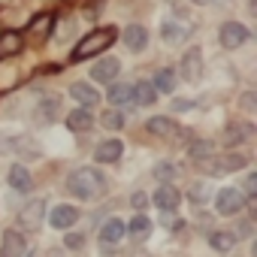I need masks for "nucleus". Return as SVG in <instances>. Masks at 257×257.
<instances>
[{
  "mask_svg": "<svg viewBox=\"0 0 257 257\" xmlns=\"http://www.w3.org/2000/svg\"><path fill=\"white\" fill-rule=\"evenodd\" d=\"M67 191L79 200H94L106 191V179L94 167H79L67 176Z\"/></svg>",
  "mask_w": 257,
  "mask_h": 257,
  "instance_id": "obj_1",
  "label": "nucleus"
},
{
  "mask_svg": "<svg viewBox=\"0 0 257 257\" xmlns=\"http://www.w3.org/2000/svg\"><path fill=\"white\" fill-rule=\"evenodd\" d=\"M115 28H97V31H91L76 49H73V58L76 61H85V58H94V55H100L103 49H109L112 43H115Z\"/></svg>",
  "mask_w": 257,
  "mask_h": 257,
  "instance_id": "obj_2",
  "label": "nucleus"
},
{
  "mask_svg": "<svg viewBox=\"0 0 257 257\" xmlns=\"http://www.w3.org/2000/svg\"><path fill=\"white\" fill-rule=\"evenodd\" d=\"M43 215H46V203L43 200H31L19 209V227L25 233H37L40 224H43Z\"/></svg>",
  "mask_w": 257,
  "mask_h": 257,
  "instance_id": "obj_3",
  "label": "nucleus"
},
{
  "mask_svg": "<svg viewBox=\"0 0 257 257\" xmlns=\"http://www.w3.org/2000/svg\"><path fill=\"white\" fill-rule=\"evenodd\" d=\"M248 37L251 34H248V28L242 22H224L221 31H218V40H221L224 49H242L248 43Z\"/></svg>",
  "mask_w": 257,
  "mask_h": 257,
  "instance_id": "obj_4",
  "label": "nucleus"
},
{
  "mask_svg": "<svg viewBox=\"0 0 257 257\" xmlns=\"http://www.w3.org/2000/svg\"><path fill=\"white\" fill-rule=\"evenodd\" d=\"M182 76L185 82H200L203 79V49L200 46H191L182 58Z\"/></svg>",
  "mask_w": 257,
  "mask_h": 257,
  "instance_id": "obj_5",
  "label": "nucleus"
},
{
  "mask_svg": "<svg viewBox=\"0 0 257 257\" xmlns=\"http://www.w3.org/2000/svg\"><path fill=\"white\" fill-rule=\"evenodd\" d=\"M215 206H218V215H239L245 209V197L236 188H224V191H218Z\"/></svg>",
  "mask_w": 257,
  "mask_h": 257,
  "instance_id": "obj_6",
  "label": "nucleus"
},
{
  "mask_svg": "<svg viewBox=\"0 0 257 257\" xmlns=\"http://www.w3.org/2000/svg\"><path fill=\"white\" fill-rule=\"evenodd\" d=\"M121 43L131 49L134 55L146 52V49H149V31H146V25H127V28L121 31Z\"/></svg>",
  "mask_w": 257,
  "mask_h": 257,
  "instance_id": "obj_7",
  "label": "nucleus"
},
{
  "mask_svg": "<svg viewBox=\"0 0 257 257\" xmlns=\"http://www.w3.org/2000/svg\"><path fill=\"white\" fill-rule=\"evenodd\" d=\"M188 34H191V25H185V22H179V19H164V22H161V40H164L167 46L185 43Z\"/></svg>",
  "mask_w": 257,
  "mask_h": 257,
  "instance_id": "obj_8",
  "label": "nucleus"
},
{
  "mask_svg": "<svg viewBox=\"0 0 257 257\" xmlns=\"http://www.w3.org/2000/svg\"><path fill=\"white\" fill-rule=\"evenodd\" d=\"M121 73V61L118 58H100L94 67H91V79L94 82H103V85H112Z\"/></svg>",
  "mask_w": 257,
  "mask_h": 257,
  "instance_id": "obj_9",
  "label": "nucleus"
},
{
  "mask_svg": "<svg viewBox=\"0 0 257 257\" xmlns=\"http://www.w3.org/2000/svg\"><path fill=\"white\" fill-rule=\"evenodd\" d=\"M25 251H28L25 236L16 233V230H7L4 242H0V257H25Z\"/></svg>",
  "mask_w": 257,
  "mask_h": 257,
  "instance_id": "obj_10",
  "label": "nucleus"
},
{
  "mask_svg": "<svg viewBox=\"0 0 257 257\" xmlns=\"http://www.w3.org/2000/svg\"><path fill=\"white\" fill-rule=\"evenodd\" d=\"M52 227L55 230H64V227H73L76 221H79V209L76 206H70V203H61V206H55L52 209Z\"/></svg>",
  "mask_w": 257,
  "mask_h": 257,
  "instance_id": "obj_11",
  "label": "nucleus"
},
{
  "mask_svg": "<svg viewBox=\"0 0 257 257\" xmlns=\"http://www.w3.org/2000/svg\"><path fill=\"white\" fill-rule=\"evenodd\" d=\"M146 131H149L152 137H164V140H170V137L179 134V124H176L173 118H167V115H155V118H149Z\"/></svg>",
  "mask_w": 257,
  "mask_h": 257,
  "instance_id": "obj_12",
  "label": "nucleus"
},
{
  "mask_svg": "<svg viewBox=\"0 0 257 257\" xmlns=\"http://www.w3.org/2000/svg\"><path fill=\"white\" fill-rule=\"evenodd\" d=\"M158 100V91H155V85L149 82V79H140L137 85H131V103H137V106H152Z\"/></svg>",
  "mask_w": 257,
  "mask_h": 257,
  "instance_id": "obj_13",
  "label": "nucleus"
},
{
  "mask_svg": "<svg viewBox=\"0 0 257 257\" xmlns=\"http://www.w3.org/2000/svg\"><path fill=\"white\" fill-rule=\"evenodd\" d=\"M121 152H124V146H121L118 140H103V143L94 149V161H100V164H115V161H121Z\"/></svg>",
  "mask_w": 257,
  "mask_h": 257,
  "instance_id": "obj_14",
  "label": "nucleus"
},
{
  "mask_svg": "<svg viewBox=\"0 0 257 257\" xmlns=\"http://www.w3.org/2000/svg\"><path fill=\"white\" fill-rule=\"evenodd\" d=\"M67 127H70L73 134H85V131H91V127H94V115L85 106H79V109H73L67 115Z\"/></svg>",
  "mask_w": 257,
  "mask_h": 257,
  "instance_id": "obj_15",
  "label": "nucleus"
},
{
  "mask_svg": "<svg viewBox=\"0 0 257 257\" xmlns=\"http://www.w3.org/2000/svg\"><path fill=\"white\" fill-rule=\"evenodd\" d=\"M179 200H182V194H179L173 185H161V188L155 191V206H158L161 212H173V209L179 206Z\"/></svg>",
  "mask_w": 257,
  "mask_h": 257,
  "instance_id": "obj_16",
  "label": "nucleus"
},
{
  "mask_svg": "<svg viewBox=\"0 0 257 257\" xmlns=\"http://www.w3.org/2000/svg\"><path fill=\"white\" fill-rule=\"evenodd\" d=\"M70 94L85 106V109H91V106H97L100 103V94H97V88H91L88 82H73L70 85Z\"/></svg>",
  "mask_w": 257,
  "mask_h": 257,
  "instance_id": "obj_17",
  "label": "nucleus"
},
{
  "mask_svg": "<svg viewBox=\"0 0 257 257\" xmlns=\"http://www.w3.org/2000/svg\"><path fill=\"white\" fill-rule=\"evenodd\" d=\"M10 188L19 191V194H28V191L34 188V179H31V173H28L22 164H13V167H10Z\"/></svg>",
  "mask_w": 257,
  "mask_h": 257,
  "instance_id": "obj_18",
  "label": "nucleus"
},
{
  "mask_svg": "<svg viewBox=\"0 0 257 257\" xmlns=\"http://www.w3.org/2000/svg\"><path fill=\"white\" fill-rule=\"evenodd\" d=\"M251 137H254V127H251L248 121H236V124H230V127H227L224 143H227V146H239V143H248Z\"/></svg>",
  "mask_w": 257,
  "mask_h": 257,
  "instance_id": "obj_19",
  "label": "nucleus"
},
{
  "mask_svg": "<svg viewBox=\"0 0 257 257\" xmlns=\"http://www.w3.org/2000/svg\"><path fill=\"white\" fill-rule=\"evenodd\" d=\"M58 112H61L58 97H46V100H40L34 118H37V124H52V121H58Z\"/></svg>",
  "mask_w": 257,
  "mask_h": 257,
  "instance_id": "obj_20",
  "label": "nucleus"
},
{
  "mask_svg": "<svg viewBox=\"0 0 257 257\" xmlns=\"http://www.w3.org/2000/svg\"><path fill=\"white\" fill-rule=\"evenodd\" d=\"M19 52H22V34H13V31L0 34V61H7Z\"/></svg>",
  "mask_w": 257,
  "mask_h": 257,
  "instance_id": "obj_21",
  "label": "nucleus"
},
{
  "mask_svg": "<svg viewBox=\"0 0 257 257\" xmlns=\"http://www.w3.org/2000/svg\"><path fill=\"white\" fill-rule=\"evenodd\" d=\"M155 91L158 94H173L176 91V85H179V79H176V70H170V67H164V70H158V76H155Z\"/></svg>",
  "mask_w": 257,
  "mask_h": 257,
  "instance_id": "obj_22",
  "label": "nucleus"
},
{
  "mask_svg": "<svg viewBox=\"0 0 257 257\" xmlns=\"http://www.w3.org/2000/svg\"><path fill=\"white\" fill-rule=\"evenodd\" d=\"M124 230H127V227H124V221H121V218H109V221L100 227V239H103V245H109V242L115 245V242L124 236Z\"/></svg>",
  "mask_w": 257,
  "mask_h": 257,
  "instance_id": "obj_23",
  "label": "nucleus"
},
{
  "mask_svg": "<svg viewBox=\"0 0 257 257\" xmlns=\"http://www.w3.org/2000/svg\"><path fill=\"white\" fill-rule=\"evenodd\" d=\"M106 97H109V103H112V106H124V103H131V85H124V82H112Z\"/></svg>",
  "mask_w": 257,
  "mask_h": 257,
  "instance_id": "obj_24",
  "label": "nucleus"
},
{
  "mask_svg": "<svg viewBox=\"0 0 257 257\" xmlns=\"http://www.w3.org/2000/svg\"><path fill=\"white\" fill-rule=\"evenodd\" d=\"M209 245L218 248V251H230L236 245V236L230 230H215V233H209Z\"/></svg>",
  "mask_w": 257,
  "mask_h": 257,
  "instance_id": "obj_25",
  "label": "nucleus"
},
{
  "mask_svg": "<svg viewBox=\"0 0 257 257\" xmlns=\"http://www.w3.org/2000/svg\"><path fill=\"white\" fill-rule=\"evenodd\" d=\"M149 233H152V221H149V218H146L143 212H140V215H134V221H131V236L143 242V239H146Z\"/></svg>",
  "mask_w": 257,
  "mask_h": 257,
  "instance_id": "obj_26",
  "label": "nucleus"
},
{
  "mask_svg": "<svg viewBox=\"0 0 257 257\" xmlns=\"http://www.w3.org/2000/svg\"><path fill=\"white\" fill-rule=\"evenodd\" d=\"M191 158L200 161V164H203L206 158H212V143H194V146H191Z\"/></svg>",
  "mask_w": 257,
  "mask_h": 257,
  "instance_id": "obj_27",
  "label": "nucleus"
},
{
  "mask_svg": "<svg viewBox=\"0 0 257 257\" xmlns=\"http://www.w3.org/2000/svg\"><path fill=\"white\" fill-rule=\"evenodd\" d=\"M121 124H124V115L121 112H106L103 115V127H106V131H118Z\"/></svg>",
  "mask_w": 257,
  "mask_h": 257,
  "instance_id": "obj_28",
  "label": "nucleus"
},
{
  "mask_svg": "<svg viewBox=\"0 0 257 257\" xmlns=\"http://www.w3.org/2000/svg\"><path fill=\"white\" fill-rule=\"evenodd\" d=\"M49 28H52V19H49V16H43V19H37V22L31 25V31L40 34V37H49Z\"/></svg>",
  "mask_w": 257,
  "mask_h": 257,
  "instance_id": "obj_29",
  "label": "nucleus"
},
{
  "mask_svg": "<svg viewBox=\"0 0 257 257\" xmlns=\"http://www.w3.org/2000/svg\"><path fill=\"white\" fill-rule=\"evenodd\" d=\"M64 245L67 248H82L85 245V233H67L64 236Z\"/></svg>",
  "mask_w": 257,
  "mask_h": 257,
  "instance_id": "obj_30",
  "label": "nucleus"
},
{
  "mask_svg": "<svg viewBox=\"0 0 257 257\" xmlns=\"http://www.w3.org/2000/svg\"><path fill=\"white\" fill-rule=\"evenodd\" d=\"M58 31H61V37H73V34H76V22H73V19H64V22L58 25Z\"/></svg>",
  "mask_w": 257,
  "mask_h": 257,
  "instance_id": "obj_31",
  "label": "nucleus"
},
{
  "mask_svg": "<svg viewBox=\"0 0 257 257\" xmlns=\"http://www.w3.org/2000/svg\"><path fill=\"white\" fill-rule=\"evenodd\" d=\"M254 194H257V176H248V179H245V194H242V197H254Z\"/></svg>",
  "mask_w": 257,
  "mask_h": 257,
  "instance_id": "obj_32",
  "label": "nucleus"
},
{
  "mask_svg": "<svg viewBox=\"0 0 257 257\" xmlns=\"http://www.w3.org/2000/svg\"><path fill=\"white\" fill-rule=\"evenodd\" d=\"M131 203H134V209H146V203H149V197H146L143 191H137V194L131 197Z\"/></svg>",
  "mask_w": 257,
  "mask_h": 257,
  "instance_id": "obj_33",
  "label": "nucleus"
},
{
  "mask_svg": "<svg viewBox=\"0 0 257 257\" xmlns=\"http://www.w3.org/2000/svg\"><path fill=\"white\" fill-rule=\"evenodd\" d=\"M191 197H194V200H206V197H209V185H197V188L191 191Z\"/></svg>",
  "mask_w": 257,
  "mask_h": 257,
  "instance_id": "obj_34",
  "label": "nucleus"
},
{
  "mask_svg": "<svg viewBox=\"0 0 257 257\" xmlns=\"http://www.w3.org/2000/svg\"><path fill=\"white\" fill-rule=\"evenodd\" d=\"M173 109H176V112H182V109H191V100H176V103H173Z\"/></svg>",
  "mask_w": 257,
  "mask_h": 257,
  "instance_id": "obj_35",
  "label": "nucleus"
},
{
  "mask_svg": "<svg viewBox=\"0 0 257 257\" xmlns=\"http://www.w3.org/2000/svg\"><path fill=\"white\" fill-rule=\"evenodd\" d=\"M191 4H197V7H212V4H224V0H191Z\"/></svg>",
  "mask_w": 257,
  "mask_h": 257,
  "instance_id": "obj_36",
  "label": "nucleus"
},
{
  "mask_svg": "<svg viewBox=\"0 0 257 257\" xmlns=\"http://www.w3.org/2000/svg\"><path fill=\"white\" fill-rule=\"evenodd\" d=\"M242 106L251 109V106H254V94H245V97H242Z\"/></svg>",
  "mask_w": 257,
  "mask_h": 257,
  "instance_id": "obj_37",
  "label": "nucleus"
}]
</instances>
